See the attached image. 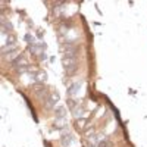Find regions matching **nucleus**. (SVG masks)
Here are the masks:
<instances>
[{"label": "nucleus", "instance_id": "1a4fd4ad", "mask_svg": "<svg viewBox=\"0 0 147 147\" xmlns=\"http://www.w3.org/2000/svg\"><path fill=\"white\" fill-rule=\"evenodd\" d=\"M66 103H68V107L71 109V112H72V110L75 109L78 105H80L78 99H72V97H68V99H66Z\"/></svg>", "mask_w": 147, "mask_h": 147}, {"label": "nucleus", "instance_id": "f257e3e1", "mask_svg": "<svg viewBox=\"0 0 147 147\" xmlns=\"http://www.w3.org/2000/svg\"><path fill=\"white\" fill-rule=\"evenodd\" d=\"M62 65L65 69V74L68 77H74L75 74H78L80 71V63H78V59H74V57H65L62 56Z\"/></svg>", "mask_w": 147, "mask_h": 147}, {"label": "nucleus", "instance_id": "7ed1b4c3", "mask_svg": "<svg viewBox=\"0 0 147 147\" xmlns=\"http://www.w3.org/2000/svg\"><path fill=\"white\" fill-rule=\"evenodd\" d=\"M59 100H60L59 93H57L56 90H52V91H50V94H49V97L44 100L46 109H47V110H55V107L57 106L56 103H59Z\"/></svg>", "mask_w": 147, "mask_h": 147}, {"label": "nucleus", "instance_id": "f03ea898", "mask_svg": "<svg viewBox=\"0 0 147 147\" xmlns=\"http://www.w3.org/2000/svg\"><path fill=\"white\" fill-rule=\"evenodd\" d=\"M82 88V80H74L69 82L68 88H66V94L68 97H72V99H78L80 93Z\"/></svg>", "mask_w": 147, "mask_h": 147}, {"label": "nucleus", "instance_id": "20e7f679", "mask_svg": "<svg viewBox=\"0 0 147 147\" xmlns=\"http://www.w3.org/2000/svg\"><path fill=\"white\" fill-rule=\"evenodd\" d=\"M2 55L5 59H9V62H12L18 55H19V47H2Z\"/></svg>", "mask_w": 147, "mask_h": 147}, {"label": "nucleus", "instance_id": "0eeeda50", "mask_svg": "<svg viewBox=\"0 0 147 147\" xmlns=\"http://www.w3.org/2000/svg\"><path fill=\"white\" fill-rule=\"evenodd\" d=\"M53 112H55V118H68V110L63 105H57Z\"/></svg>", "mask_w": 147, "mask_h": 147}, {"label": "nucleus", "instance_id": "6e6552de", "mask_svg": "<svg viewBox=\"0 0 147 147\" xmlns=\"http://www.w3.org/2000/svg\"><path fill=\"white\" fill-rule=\"evenodd\" d=\"M72 115H74V118H77V119L82 118V116L85 115V107H84V105H78L75 109L72 110Z\"/></svg>", "mask_w": 147, "mask_h": 147}, {"label": "nucleus", "instance_id": "423d86ee", "mask_svg": "<svg viewBox=\"0 0 147 147\" xmlns=\"http://www.w3.org/2000/svg\"><path fill=\"white\" fill-rule=\"evenodd\" d=\"M53 127L56 129H59V132H60L65 128H69V121H68V118H55Z\"/></svg>", "mask_w": 147, "mask_h": 147}, {"label": "nucleus", "instance_id": "9d476101", "mask_svg": "<svg viewBox=\"0 0 147 147\" xmlns=\"http://www.w3.org/2000/svg\"><path fill=\"white\" fill-rule=\"evenodd\" d=\"M97 147H112V143H110V140H107V138H102V141L99 143Z\"/></svg>", "mask_w": 147, "mask_h": 147}, {"label": "nucleus", "instance_id": "39448f33", "mask_svg": "<svg viewBox=\"0 0 147 147\" xmlns=\"http://www.w3.org/2000/svg\"><path fill=\"white\" fill-rule=\"evenodd\" d=\"M60 144L62 147H77V138L72 132H69L68 136L60 137Z\"/></svg>", "mask_w": 147, "mask_h": 147}]
</instances>
